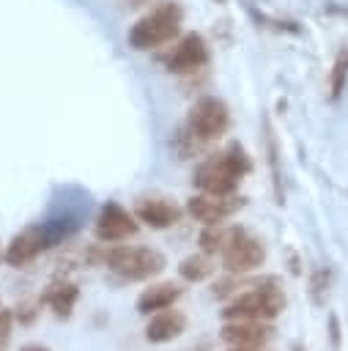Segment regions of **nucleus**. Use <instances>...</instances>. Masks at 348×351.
<instances>
[{
    "instance_id": "nucleus-22",
    "label": "nucleus",
    "mask_w": 348,
    "mask_h": 351,
    "mask_svg": "<svg viewBox=\"0 0 348 351\" xmlns=\"http://www.w3.org/2000/svg\"><path fill=\"white\" fill-rule=\"evenodd\" d=\"M329 337H332V348L337 351L340 348V321H337L334 313L329 315Z\"/></svg>"
},
{
    "instance_id": "nucleus-19",
    "label": "nucleus",
    "mask_w": 348,
    "mask_h": 351,
    "mask_svg": "<svg viewBox=\"0 0 348 351\" xmlns=\"http://www.w3.org/2000/svg\"><path fill=\"white\" fill-rule=\"evenodd\" d=\"M266 148H269V165H271V173H274L277 203H282V176H279V167H277V140H274V132H271L269 123H266Z\"/></svg>"
},
{
    "instance_id": "nucleus-17",
    "label": "nucleus",
    "mask_w": 348,
    "mask_h": 351,
    "mask_svg": "<svg viewBox=\"0 0 348 351\" xmlns=\"http://www.w3.org/2000/svg\"><path fill=\"white\" fill-rule=\"evenodd\" d=\"M214 261H211V255H206V252H200V255H186L181 263H178V274H181V280H186V282H203V280H208L211 274H214Z\"/></svg>"
},
{
    "instance_id": "nucleus-10",
    "label": "nucleus",
    "mask_w": 348,
    "mask_h": 351,
    "mask_svg": "<svg viewBox=\"0 0 348 351\" xmlns=\"http://www.w3.org/2000/svg\"><path fill=\"white\" fill-rule=\"evenodd\" d=\"M206 60H208V47L203 41V36H197V33L184 36L173 47V52H167L162 58V63H164V69L170 74H189V71L206 66Z\"/></svg>"
},
{
    "instance_id": "nucleus-14",
    "label": "nucleus",
    "mask_w": 348,
    "mask_h": 351,
    "mask_svg": "<svg viewBox=\"0 0 348 351\" xmlns=\"http://www.w3.org/2000/svg\"><path fill=\"white\" fill-rule=\"evenodd\" d=\"M178 296H181V288H178L175 282H156V285H151V288H145V291L140 293V299H137V313L153 315V313H159V310L173 307V302H178Z\"/></svg>"
},
{
    "instance_id": "nucleus-7",
    "label": "nucleus",
    "mask_w": 348,
    "mask_h": 351,
    "mask_svg": "<svg viewBox=\"0 0 348 351\" xmlns=\"http://www.w3.org/2000/svg\"><path fill=\"white\" fill-rule=\"evenodd\" d=\"M266 261V244L247 233L244 228H238L236 239L230 241V247L222 252V269L230 271V274H247V271H255L260 269Z\"/></svg>"
},
{
    "instance_id": "nucleus-9",
    "label": "nucleus",
    "mask_w": 348,
    "mask_h": 351,
    "mask_svg": "<svg viewBox=\"0 0 348 351\" xmlns=\"http://www.w3.org/2000/svg\"><path fill=\"white\" fill-rule=\"evenodd\" d=\"M241 206H244V200L236 197V195H208V192H200V195H192L189 197L186 211L197 222H203V225H222Z\"/></svg>"
},
{
    "instance_id": "nucleus-1",
    "label": "nucleus",
    "mask_w": 348,
    "mask_h": 351,
    "mask_svg": "<svg viewBox=\"0 0 348 351\" xmlns=\"http://www.w3.org/2000/svg\"><path fill=\"white\" fill-rule=\"evenodd\" d=\"M249 170H252V162H249L247 151L238 143H230L225 151H219L211 159L197 165L192 184L208 195H236L238 181Z\"/></svg>"
},
{
    "instance_id": "nucleus-3",
    "label": "nucleus",
    "mask_w": 348,
    "mask_h": 351,
    "mask_svg": "<svg viewBox=\"0 0 348 351\" xmlns=\"http://www.w3.org/2000/svg\"><path fill=\"white\" fill-rule=\"evenodd\" d=\"M181 19H184V14H181V8H178L175 3H162V5H156L151 14L140 16V19L132 25V30H129V44H132L134 49H140V52L153 49V47H162V44H167L173 36H178Z\"/></svg>"
},
{
    "instance_id": "nucleus-18",
    "label": "nucleus",
    "mask_w": 348,
    "mask_h": 351,
    "mask_svg": "<svg viewBox=\"0 0 348 351\" xmlns=\"http://www.w3.org/2000/svg\"><path fill=\"white\" fill-rule=\"evenodd\" d=\"M345 82H348V49H340L337 58H334L332 74H329V96H332V101H337L343 96Z\"/></svg>"
},
{
    "instance_id": "nucleus-12",
    "label": "nucleus",
    "mask_w": 348,
    "mask_h": 351,
    "mask_svg": "<svg viewBox=\"0 0 348 351\" xmlns=\"http://www.w3.org/2000/svg\"><path fill=\"white\" fill-rule=\"evenodd\" d=\"M134 214L140 222H145L153 230H167V228L178 225L184 217V211L167 197H140L134 206Z\"/></svg>"
},
{
    "instance_id": "nucleus-16",
    "label": "nucleus",
    "mask_w": 348,
    "mask_h": 351,
    "mask_svg": "<svg viewBox=\"0 0 348 351\" xmlns=\"http://www.w3.org/2000/svg\"><path fill=\"white\" fill-rule=\"evenodd\" d=\"M236 233H238V225H236V228L206 225V228H203V233L197 236L200 252H206V255H222V252L230 247V241L236 239Z\"/></svg>"
},
{
    "instance_id": "nucleus-20",
    "label": "nucleus",
    "mask_w": 348,
    "mask_h": 351,
    "mask_svg": "<svg viewBox=\"0 0 348 351\" xmlns=\"http://www.w3.org/2000/svg\"><path fill=\"white\" fill-rule=\"evenodd\" d=\"M326 291H329V269H321V271H315L312 280H310V293H312L315 302H321Z\"/></svg>"
},
{
    "instance_id": "nucleus-6",
    "label": "nucleus",
    "mask_w": 348,
    "mask_h": 351,
    "mask_svg": "<svg viewBox=\"0 0 348 351\" xmlns=\"http://www.w3.org/2000/svg\"><path fill=\"white\" fill-rule=\"evenodd\" d=\"M58 241H60V239H58V233L52 230V225H49V222L30 225V228H25L22 233H16V236L8 241L5 252H3V261H5L8 266L19 269V266H25V263L36 261L41 252H47V250H49V247H55Z\"/></svg>"
},
{
    "instance_id": "nucleus-8",
    "label": "nucleus",
    "mask_w": 348,
    "mask_h": 351,
    "mask_svg": "<svg viewBox=\"0 0 348 351\" xmlns=\"http://www.w3.org/2000/svg\"><path fill=\"white\" fill-rule=\"evenodd\" d=\"M93 230H96V239H99V241L118 244V241L134 236V233L140 230V225H137V219H134L121 203L107 200V203L101 206L99 217H96V228H93Z\"/></svg>"
},
{
    "instance_id": "nucleus-21",
    "label": "nucleus",
    "mask_w": 348,
    "mask_h": 351,
    "mask_svg": "<svg viewBox=\"0 0 348 351\" xmlns=\"http://www.w3.org/2000/svg\"><path fill=\"white\" fill-rule=\"evenodd\" d=\"M11 326H14L11 310H0V351H5V346L11 340Z\"/></svg>"
},
{
    "instance_id": "nucleus-2",
    "label": "nucleus",
    "mask_w": 348,
    "mask_h": 351,
    "mask_svg": "<svg viewBox=\"0 0 348 351\" xmlns=\"http://www.w3.org/2000/svg\"><path fill=\"white\" fill-rule=\"evenodd\" d=\"M285 304H288V299H285V291L279 288V282L274 277H266V280L255 282V288L236 293V299L222 310V318L225 321H244V318L271 321V318L282 315Z\"/></svg>"
},
{
    "instance_id": "nucleus-4",
    "label": "nucleus",
    "mask_w": 348,
    "mask_h": 351,
    "mask_svg": "<svg viewBox=\"0 0 348 351\" xmlns=\"http://www.w3.org/2000/svg\"><path fill=\"white\" fill-rule=\"evenodd\" d=\"M104 263L121 274L123 280H148L153 274H159L167 261L159 250L153 247H134V244H121L104 252Z\"/></svg>"
},
{
    "instance_id": "nucleus-25",
    "label": "nucleus",
    "mask_w": 348,
    "mask_h": 351,
    "mask_svg": "<svg viewBox=\"0 0 348 351\" xmlns=\"http://www.w3.org/2000/svg\"><path fill=\"white\" fill-rule=\"evenodd\" d=\"M296 351H301V348H296Z\"/></svg>"
},
{
    "instance_id": "nucleus-5",
    "label": "nucleus",
    "mask_w": 348,
    "mask_h": 351,
    "mask_svg": "<svg viewBox=\"0 0 348 351\" xmlns=\"http://www.w3.org/2000/svg\"><path fill=\"white\" fill-rule=\"evenodd\" d=\"M230 129V110L222 99L216 96H203L192 104L189 118H186V132L197 137L200 143L219 140Z\"/></svg>"
},
{
    "instance_id": "nucleus-11",
    "label": "nucleus",
    "mask_w": 348,
    "mask_h": 351,
    "mask_svg": "<svg viewBox=\"0 0 348 351\" xmlns=\"http://www.w3.org/2000/svg\"><path fill=\"white\" fill-rule=\"evenodd\" d=\"M219 337L227 343V346H238V348H263L271 337H274V329L263 321H252V318H244V321H227L222 329H219Z\"/></svg>"
},
{
    "instance_id": "nucleus-24",
    "label": "nucleus",
    "mask_w": 348,
    "mask_h": 351,
    "mask_svg": "<svg viewBox=\"0 0 348 351\" xmlns=\"http://www.w3.org/2000/svg\"><path fill=\"white\" fill-rule=\"evenodd\" d=\"M227 351H260V348H238V346H230Z\"/></svg>"
},
{
    "instance_id": "nucleus-13",
    "label": "nucleus",
    "mask_w": 348,
    "mask_h": 351,
    "mask_svg": "<svg viewBox=\"0 0 348 351\" xmlns=\"http://www.w3.org/2000/svg\"><path fill=\"white\" fill-rule=\"evenodd\" d=\"M186 332V315L181 310H159L151 315L145 326V340L148 343H170Z\"/></svg>"
},
{
    "instance_id": "nucleus-15",
    "label": "nucleus",
    "mask_w": 348,
    "mask_h": 351,
    "mask_svg": "<svg viewBox=\"0 0 348 351\" xmlns=\"http://www.w3.org/2000/svg\"><path fill=\"white\" fill-rule=\"evenodd\" d=\"M77 299H79V288L74 282H52L49 291L44 293V302L52 307L58 318H69L74 313Z\"/></svg>"
},
{
    "instance_id": "nucleus-23",
    "label": "nucleus",
    "mask_w": 348,
    "mask_h": 351,
    "mask_svg": "<svg viewBox=\"0 0 348 351\" xmlns=\"http://www.w3.org/2000/svg\"><path fill=\"white\" fill-rule=\"evenodd\" d=\"M19 351H49L47 346H41V343H27V346H22Z\"/></svg>"
}]
</instances>
